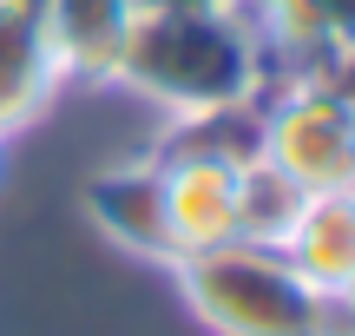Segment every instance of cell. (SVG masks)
<instances>
[{
    "instance_id": "cell-1",
    "label": "cell",
    "mask_w": 355,
    "mask_h": 336,
    "mask_svg": "<svg viewBox=\"0 0 355 336\" xmlns=\"http://www.w3.org/2000/svg\"><path fill=\"white\" fill-rule=\"evenodd\" d=\"M263 47L243 7H204V13H139L119 47L112 86L152 99L158 112H211V106L263 99Z\"/></svg>"
},
{
    "instance_id": "cell-2",
    "label": "cell",
    "mask_w": 355,
    "mask_h": 336,
    "mask_svg": "<svg viewBox=\"0 0 355 336\" xmlns=\"http://www.w3.org/2000/svg\"><path fill=\"white\" fill-rule=\"evenodd\" d=\"M191 317L217 336H322V290L283 251L263 244H217L171 264Z\"/></svg>"
},
{
    "instance_id": "cell-3",
    "label": "cell",
    "mask_w": 355,
    "mask_h": 336,
    "mask_svg": "<svg viewBox=\"0 0 355 336\" xmlns=\"http://www.w3.org/2000/svg\"><path fill=\"white\" fill-rule=\"evenodd\" d=\"M263 158L303 192H336L355 171V99L329 79H270L263 86Z\"/></svg>"
},
{
    "instance_id": "cell-4",
    "label": "cell",
    "mask_w": 355,
    "mask_h": 336,
    "mask_svg": "<svg viewBox=\"0 0 355 336\" xmlns=\"http://www.w3.org/2000/svg\"><path fill=\"white\" fill-rule=\"evenodd\" d=\"M243 20L257 26L270 79H309L355 53V0H243Z\"/></svg>"
},
{
    "instance_id": "cell-5",
    "label": "cell",
    "mask_w": 355,
    "mask_h": 336,
    "mask_svg": "<svg viewBox=\"0 0 355 336\" xmlns=\"http://www.w3.org/2000/svg\"><path fill=\"white\" fill-rule=\"evenodd\" d=\"M79 205H86L92 231L112 237L119 251H132V258H145V264H178L171 224H165V171H158L152 158L99 171Z\"/></svg>"
},
{
    "instance_id": "cell-6",
    "label": "cell",
    "mask_w": 355,
    "mask_h": 336,
    "mask_svg": "<svg viewBox=\"0 0 355 336\" xmlns=\"http://www.w3.org/2000/svg\"><path fill=\"white\" fill-rule=\"evenodd\" d=\"M60 60H53L46 20L33 0H0V139L33 126L46 99L60 92Z\"/></svg>"
},
{
    "instance_id": "cell-7",
    "label": "cell",
    "mask_w": 355,
    "mask_h": 336,
    "mask_svg": "<svg viewBox=\"0 0 355 336\" xmlns=\"http://www.w3.org/2000/svg\"><path fill=\"white\" fill-rule=\"evenodd\" d=\"M40 20H46L60 73L99 86L119 66V47H125L132 20H139V0H40Z\"/></svg>"
},
{
    "instance_id": "cell-8",
    "label": "cell",
    "mask_w": 355,
    "mask_h": 336,
    "mask_svg": "<svg viewBox=\"0 0 355 336\" xmlns=\"http://www.w3.org/2000/svg\"><path fill=\"white\" fill-rule=\"evenodd\" d=\"M165 171V224L178 258L191 251H217L237 237V171L230 165H204V158H178Z\"/></svg>"
},
{
    "instance_id": "cell-9",
    "label": "cell",
    "mask_w": 355,
    "mask_h": 336,
    "mask_svg": "<svg viewBox=\"0 0 355 336\" xmlns=\"http://www.w3.org/2000/svg\"><path fill=\"white\" fill-rule=\"evenodd\" d=\"M283 258H290L322 297H336V290L349 284V271H355V185L309 192L296 231L283 237Z\"/></svg>"
},
{
    "instance_id": "cell-10",
    "label": "cell",
    "mask_w": 355,
    "mask_h": 336,
    "mask_svg": "<svg viewBox=\"0 0 355 336\" xmlns=\"http://www.w3.org/2000/svg\"><path fill=\"white\" fill-rule=\"evenodd\" d=\"M178 158H204V165H230V171L257 165L263 158V99H237V106L171 119L152 165H178Z\"/></svg>"
},
{
    "instance_id": "cell-11",
    "label": "cell",
    "mask_w": 355,
    "mask_h": 336,
    "mask_svg": "<svg viewBox=\"0 0 355 336\" xmlns=\"http://www.w3.org/2000/svg\"><path fill=\"white\" fill-rule=\"evenodd\" d=\"M303 205H309V192L290 178V171H277L270 158L243 165V171H237V244L283 251V237L296 231Z\"/></svg>"
},
{
    "instance_id": "cell-12",
    "label": "cell",
    "mask_w": 355,
    "mask_h": 336,
    "mask_svg": "<svg viewBox=\"0 0 355 336\" xmlns=\"http://www.w3.org/2000/svg\"><path fill=\"white\" fill-rule=\"evenodd\" d=\"M322 336H355V303H343V297L322 303Z\"/></svg>"
},
{
    "instance_id": "cell-13",
    "label": "cell",
    "mask_w": 355,
    "mask_h": 336,
    "mask_svg": "<svg viewBox=\"0 0 355 336\" xmlns=\"http://www.w3.org/2000/svg\"><path fill=\"white\" fill-rule=\"evenodd\" d=\"M204 7H243V0H139V13H204Z\"/></svg>"
},
{
    "instance_id": "cell-14",
    "label": "cell",
    "mask_w": 355,
    "mask_h": 336,
    "mask_svg": "<svg viewBox=\"0 0 355 336\" xmlns=\"http://www.w3.org/2000/svg\"><path fill=\"white\" fill-rule=\"evenodd\" d=\"M336 297H343V303H355V271H349V284H343V290H336Z\"/></svg>"
},
{
    "instance_id": "cell-15",
    "label": "cell",
    "mask_w": 355,
    "mask_h": 336,
    "mask_svg": "<svg viewBox=\"0 0 355 336\" xmlns=\"http://www.w3.org/2000/svg\"><path fill=\"white\" fill-rule=\"evenodd\" d=\"M349 185H355V171H349Z\"/></svg>"
},
{
    "instance_id": "cell-16",
    "label": "cell",
    "mask_w": 355,
    "mask_h": 336,
    "mask_svg": "<svg viewBox=\"0 0 355 336\" xmlns=\"http://www.w3.org/2000/svg\"><path fill=\"white\" fill-rule=\"evenodd\" d=\"M0 145H7V139H0Z\"/></svg>"
}]
</instances>
